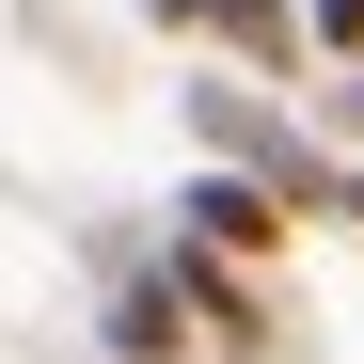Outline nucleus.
<instances>
[{"instance_id": "f03ea898", "label": "nucleus", "mask_w": 364, "mask_h": 364, "mask_svg": "<svg viewBox=\"0 0 364 364\" xmlns=\"http://www.w3.org/2000/svg\"><path fill=\"white\" fill-rule=\"evenodd\" d=\"M159 32H206L222 64H254V80H301L317 64V32H301V0H143Z\"/></svg>"}, {"instance_id": "423d86ee", "label": "nucleus", "mask_w": 364, "mask_h": 364, "mask_svg": "<svg viewBox=\"0 0 364 364\" xmlns=\"http://www.w3.org/2000/svg\"><path fill=\"white\" fill-rule=\"evenodd\" d=\"M333 127H348V143H364V80H333Z\"/></svg>"}, {"instance_id": "20e7f679", "label": "nucleus", "mask_w": 364, "mask_h": 364, "mask_svg": "<svg viewBox=\"0 0 364 364\" xmlns=\"http://www.w3.org/2000/svg\"><path fill=\"white\" fill-rule=\"evenodd\" d=\"M174 348H191V301H174V285H127V301H111V364H174Z\"/></svg>"}, {"instance_id": "7ed1b4c3", "label": "nucleus", "mask_w": 364, "mask_h": 364, "mask_svg": "<svg viewBox=\"0 0 364 364\" xmlns=\"http://www.w3.org/2000/svg\"><path fill=\"white\" fill-rule=\"evenodd\" d=\"M159 285L191 301L222 348H269V301H254V269H222V254H191V237H159Z\"/></svg>"}, {"instance_id": "39448f33", "label": "nucleus", "mask_w": 364, "mask_h": 364, "mask_svg": "<svg viewBox=\"0 0 364 364\" xmlns=\"http://www.w3.org/2000/svg\"><path fill=\"white\" fill-rule=\"evenodd\" d=\"M301 32H317V48H333V64L364 80V0H301Z\"/></svg>"}, {"instance_id": "f257e3e1", "label": "nucleus", "mask_w": 364, "mask_h": 364, "mask_svg": "<svg viewBox=\"0 0 364 364\" xmlns=\"http://www.w3.org/2000/svg\"><path fill=\"white\" fill-rule=\"evenodd\" d=\"M159 222L191 237V254H222V269H254V254H285V222H301V206H285V191H254V174H222V159H206V174H191V191H174Z\"/></svg>"}]
</instances>
